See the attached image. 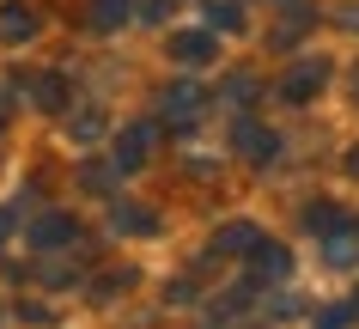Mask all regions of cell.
<instances>
[{
    "label": "cell",
    "mask_w": 359,
    "mask_h": 329,
    "mask_svg": "<svg viewBox=\"0 0 359 329\" xmlns=\"http://www.w3.org/2000/svg\"><path fill=\"white\" fill-rule=\"evenodd\" d=\"M158 110H165L170 128H195V122H201V110H208V92H201L195 79H177V86L165 92V104H158Z\"/></svg>",
    "instance_id": "6da1fadb"
},
{
    "label": "cell",
    "mask_w": 359,
    "mask_h": 329,
    "mask_svg": "<svg viewBox=\"0 0 359 329\" xmlns=\"http://www.w3.org/2000/svg\"><path fill=\"white\" fill-rule=\"evenodd\" d=\"M329 74H335V67H329L323 55H304L299 67L280 79V98H286V104H311V98L323 92V79H329Z\"/></svg>",
    "instance_id": "7a4b0ae2"
},
{
    "label": "cell",
    "mask_w": 359,
    "mask_h": 329,
    "mask_svg": "<svg viewBox=\"0 0 359 329\" xmlns=\"http://www.w3.org/2000/svg\"><path fill=\"white\" fill-rule=\"evenodd\" d=\"M286 274H292V250H286V244H256V250H250V287H280Z\"/></svg>",
    "instance_id": "3957f363"
},
{
    "label": "cell",
    "mask_w": 359,
    "mask_h": 329,
    "mask_svg": "<svg viewBox=\"0 0 359 329\" xmlns=\"http://www.w3.org/2000/svg\"><path fill=\"white\" fill-rule=\"evenodd\" d=\"M25 238H31L37 250H74V244H79V220H74V213H43Z\"/></svg>",
    "instance_id": "277c9868"
},
{
    "label": "cell",
    "mask_w": 359,
    "mask_h": 329,
    "mask_svg": "<svg viewBox=\"0 0 359 329\" xmlns=\"http://www.w3.org/2000/svg\"><path fill=\"white\" fill-rule=\"evenodd\" d=\"M152 147H158V128H152V122H134L128 135L116 140V171H140L152 159Z\"/></svg>",
    "instance_id": "5b68a950"
},
{
    "label": "cell",
    "mask_w": 359,
    "mask_h": 329,
    "mask_svg": "<svg viewBox=\"0 0 359 329\" xmlns=\"http://www.w3.org/2000/svg\"><path fill=\"white\" fill-rule=\"evenodd\" d=\"M231 147H238V153H244L250 165H268V159L280 153V135H274V128H262V122H238Z\"/></svg>",
    "instance_id": "8992f818"
},
{
    "label": "cell",
    "mask_w": 359,
    "mask_h": 329,
    "mask_svg": "<svg viewBox=\"0 0 359 329\" xmlns=\"http://www.w3.org/2000/svg\"><path fill=\"white\" fill-rule=\"evenodd\" d=\"M170 55L183 61V67H208V61L219 55V37H213V31H177V37H170Z\"/></svg>",
    "instance_id": "52a82bcc"
},
{
    "label": "cell",
    "mask_w": 359,
    "mask_h": 329,
    "mask_svg": "<svg viewBox=\"0 0 359 329\" xmlns=\"http://www.w3.org/2000/svg\"><path fill=\"white\" fill-rule=\"evenodd\" d=\"M256 244H262V226H256V220H231V226H219V238H213L219 256H250Z\"/></svg>",
    "instance_id": "ba28073f"
},
{
    "label": "cell",
    "mask_w": 359,
    "mask_h": 329,
    "mask_svg": "<svg viewBox=\"0 0 359 329\" xmlns=\"http://www.w3.org/2000/svg\"><path fill=\"white\" fill-rule=\"evenodd\" d=\"M110 226H116V232H128V238H152V232H158V213L140 208V201H116Z\"/></svg>",
    "instance_id": "9c48e42d"
},
{
    "label": "cell",
    "mask_w": 359,
    "mask_h": 329,
    "mask_svg": "<svg viewBox=\"0 0 359 329\" xmlns=\"http://www.w3.org/2000/svg\"><path fill=\"white\" fill-rule=\"evenodd\" d=\"M323 256H329L335 269H353L359 262V220H347V226H335V232L323 238Z\"/></svg>",
    "instance_id": "30bf717a"
},
{
    "label": "cell",
    "mask_w": 359,
    "mask_h": 329,
    "mask_svg": "<svg viewBox=\"0 0 359 329\" xmlns=\"http://www.w3.org/2000/svg\"><path fill=\"white\" fill-rule=\"evenodd\" d=\"M0 37L6 43H31L37 37V13H31L25 0H6V6H0Z\"/></svg>",
    "instance_id": "8fae6325"
},
{
    "label": "cell",
    "mask_w": 359,
    "mask_h": 329,
    "mask_svg": "<svg viewBox=\"0 0 359 329\" xmlns=\"http://www.w3.org/2000/svg\"><path fill=\"white\" fill-rule=\"evenodd\" d=\"M335 226H347V213H341L335 201H317V208H304V232H311V238H329Z\"/></svg>",
    "instance_id": "7c38bea8"
},
{
    "label": "cell",
    "mask_w": 359,
    "mask_h": 329,
    "mask_svg": "<svg viewBox=\"0 0 359 329\" xmlns=\"http://www.w3.org/2000/svg\"><path fill=\"white\" fill-rule=\"evenodd\" d=\"M31 104H43V110H61V104H67V86H61V74H37V79H31Z\"/></svg>",
    "instance_id": "4fadbf2b"
},
{
    "label": "cell",
    "mask_w": 359,
    "mask_h": 329,
    "mask_svg": "<svg viewBox=\"0 0 359 329\" xmlns=\"http://www.w3.org/2000/svg\"><path fill=\"white\" fill-rule=\"evenodd\" d=\"M208 25L213 31H244V6L238 0H208Z\"/></svg>",
    "instance_id": "5bb4252c"
},
{
    "label": "cell",
    "mask_w": 359,
    "mask_h": 329,
    "mask_svg": "<svg viewBox=\"0 0 359 329\" xmlns=\"http://www.w3.org/2000/svg\"><path fill=\"white\" fill-rule=\"evenodd\" d=\"M97 135H104V110H79V116H74V140H79V147H92Z\"/></svg>",
    "instance_id": "9a60e30c"
},
{
    "label": "cell",
    "mask_w": 359,
    "mask_h": 329,
    "mask_svg": "<svg viewBox=\"0 0 359 329\" xmlns=\"http://www.w3.org/2000/svg\"><path fill=\"white\" fill-rule=\"evenodd\" d=\"M256 92H262V86H256V74H231V79H226V104H238V110H244Z\"/></svg>",
    "instance_id": "2e32d148"
},
{
    "label": "cell",
    "mask_w": 359,
    "mask_h": 329,
    "mask_svg": "<svg viewBox=\"0 0 359 329\" xmlns=\"http://www.w3.org/2000/svg\"><path fill=\"white\" fill-rule=\"evenodd\" d=\"M116 177H122L116 165H86V171H79V183H86L92 195H110V183H116Z\"/></svg>",
    "instance_id": "e0dca14e"
},
{
    "label": "cell",
    "mask_w": 359,
    "mask_h": 329,
    "mask_svg": "<svg viewBox=\"0 0 359 329\" xmlns=\"http://www.w3.org/2000/svg\"><path fill=\"white\" fill-rule=\"evenodd\" d=\"M134 287V269H110V274H97V299H116V293H128Z\"/></svg>",
    "instance_id": "ac0fdd59"
},
{
    "label": "cell",
    "mask_w": 359,
    "mask_h": 329,
    "mask_svg": "<svg viewBox=\"0 0 359 329\" xmlns=\"http://www.w3.org/2000/svg\"><path fill=\"white\" fill-rule=\"evenodd\" d=\"M353 317H359L353 305H329V311H317V317H311V329H347Z\"/></svg>",
    "instance_id": "d6986e66"
},
{
    "label": "cell",
    "mask_w": 359,
    "mask_h": 329,
    "mask_svg": "<svg viewBox=\"0 0 359 329\" xmlns=\"http://www.w3.org/2000/svg\"><path fill=\"white\" fill-rule=\"evenodd\" d=\"M122 19H128V0H97V25L104 31H116Z\"/></svg>",
    "instance_id": "ffe728a7"
},
{
    "label": "cell",
    "mask_w": 359,
    "mask_h": 329,
    "mask_svg": "<svg viewBox=\"0 0 359 329\" xmlns=\"http://www.w3.org/2000/svg\"><path fill=\"white\" fill-rule=\"evenodd\" d=\"M165 13H170V0H140V19H152V25H158Z\"/></svg>",
    "instance_id": "44dd1931"
},
{
    "label": "cell",
    "mask_w": 359,
    "mask_h": 329,
    "mask_svg": "<svg viewBox=\"0 0 359 329\" xmlns=\"http://www.w3.org/2000/svg\"><path fill=\"white\" fill-rule=\"evenodd\" d=\"M165 299H170V305H189L195 287H189V281H177V287H165Z\"/></svg>",
    "instance_id": "7402d4cb"
},
{
    "label": "cell",
    "mask_w": 359,
    "mask_h": 329,
    "mask_svg": "<svg viewBox=\"0 0 359 329\" xmlns=\"http://www.w3.org/2000/svg\"><path fill=\"white\" fill-rule=\"evenodd\" d=\"M6 238H13V213L0 208V250H6Z\"/></svg>",
    "instance_id": "603a6c76"
},
{
    "label": "cell",
    "mask_w": 359,
    "mask_h": 329,
    "mask_svg": "<svg viewBox=\"0 0 359 329\" xmlns=\"http://www.w3.org/2000/svg\"><path fill=\"white\" fill-rule=\"evenodd\" d=\"M347 171H353V177H359V147H353V153H347Z\"/></svg>",
    "instance_id": "cb8c5ba5"
},
{
    "label": "cell",
    "mask_w": 359,
    "mask_h": 329,
    "mask_svg": "<svg viewBox=\"0 0 359 329\" xmlns=\"http://www.w3.org/2000/svg\"><path fill=\"white\" fill-rule=\"evenodd\" d=\"M353 311H359V299H353Z\"/></svg>",
    "instance_id": "d4e9b609"
}]
</instances>
